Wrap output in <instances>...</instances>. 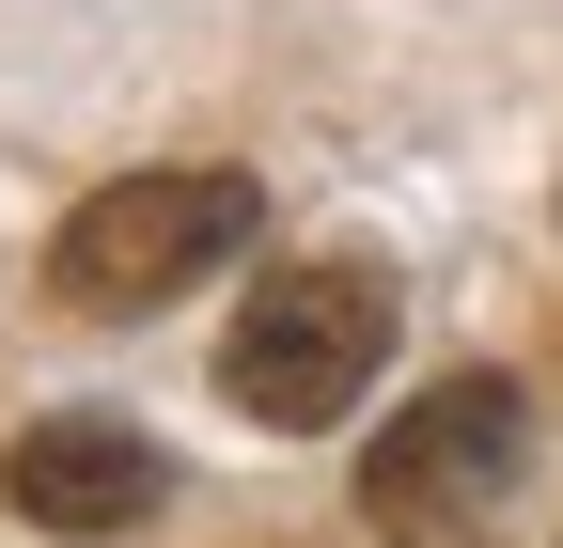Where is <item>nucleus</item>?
<instances>
[{
  "label": "nucleus",
  "instance_id": "f257e3e1",
  "mask_svg": "<svg viewBox=\"0 0 563 548\" xmlns=\"http://www.w3.org/2000/svg\"><path fill=\"white\" fill-rule=\"evenodd\" d=\"M376 361H391V266L376 251L266 266L251 314L220 329V392H235V424H266V439H329L344 407L376 392Z\"/></svg>",
  "mask_w": 563,
  "mask_h": 548
},
{
  "label": "nucleus",
  "instance_id": "f03ea898",
  "mask_svg": "<svg viewBox=\"0 0 563 548\" xmlns=\"http://www.w3.org/2000/svg\"><path fill=\"white\" fill-rule=\"evenodd\" d=\"M251 235H266V188L251 173H125V188H95L79 220L47 235V283H63V314H95V329H125V314H173L203 266H251Z\"/></svg>",
  "mask_w": 563,
  "mask_h": 548
},
{
  "label": "nucleus",
  "instance_id": "7ed1b4c3",
  "mask_svg": "<svg viewBox=\"0 0 563 548\" xmlns=\"http://www.w3.org/2000/svg\"><path fill=\"white\" fill-rule=\"evenodd\" d=\"M532 486V392L517 376H439V392H407L391 407V439L361 454V517L391 548H470L485 517H517Z\"/></svg>",
  "mask_w": 563,
  "mask_h": 548
},
{
  "label": "nucleus",
  "instance_id": "20e7f679",
  "mask_svg": "<svg viewBox=\"0 0 563 548\" xmlns=\"http://www.w3.org/2000/svg\"><path fill=\"white\" fill-rule=\"evenodd\" d=\"M0 502H16L32 533H63V548H95V533H141V517L173 502V454L141 439V424L63 407V424H32L16 454H0Z\"/></svg>",
  "mask_w": 563,
  "mask_h": 548
}]
</instances>
